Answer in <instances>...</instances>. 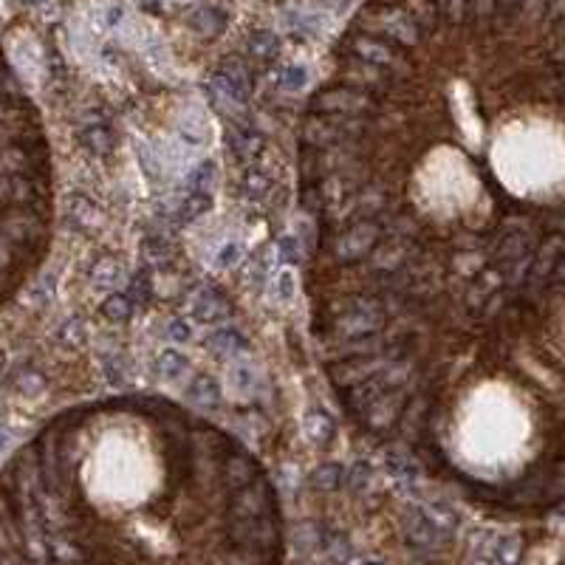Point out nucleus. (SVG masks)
<instances>
[{"instance_id":"obj_3","label":"nucleus","mask_w":565,"mask_h":565,"mask_svg":"<svg viewBox=\"0 0 565 565\" xmlns=\"http://www.w3.org/2000/svg\"><path fill=\"white\" fill-rule=\"evenodd\" d=\"M545 14H549V21L557 23L565 17V0H549V6H545Z\"/></svg>"},{"instance_id":"obj_1","label":"nucleus","mask_w":565,"mask_h":565,"mask_svg":"<svg viewBox=\"0 0 565 565\" xmlns=\"http://www.w3.org/2000/svg\"><path fill=\"white\" fill-rule=\"evenodd\" d=\"M192 23H196L201 34H218L223 29V14L209 6V9H201L198 14H192Z\"/></svg>"},{"instance_id":"obj_7","label":"nucleus","mask_w":565,"mask_h":565,"mask_svg":"<svg viewBox=\"0 0 565 565\" xmlns=\"http://www.w3.org/2000/svg\"><path fill=\"white\" fill-rule=\"evenodd\" d=\"M26 4H31V6H34V4H40V0H26Z\"/></svg>"},{"instance_id":"obj_8","label":"nucleus","mask_w":565,"mask_h":565,"mask_svg":"<svg viewBox=\"0 0 565 565\" xmlns=\"http://www.w3.org/2000/svg\"><path fill=\"white\" fill-rule=\"evenodd\" d=\"M562 565H565V560H562Z\"/></svg>"},{"instance_id":"obj_5","label":"nucleus","mask_w":565,"mask_h":565,"mask_svg":"<svg viewBox=\"0 0 565 565\" xmlns=\"http://www.w3.org/2000/svg\"><path fill=\"white\" fill-rule=\"evenodd\" d=\"M12 114V105H9V97H0V125L6 122V116Z\"/></svg>"},{"instance_id":"obj_2","label":"nucleus","mask_w":565,"mask_h":565,"mask_svg":"<svg viewBox=\"0 0 565 565\" xmlns=\"http://www.w3.org/2000/svg\"><path fill=\"white\" fill-rule=\"evenodd\" d=\"M249 48L257 51V55H272V51H277V38L269 31H257V34H252Z\"/></svg>"},{"instance_id":"obj_6","label":"nucleus","mask_w":565,"mask_h":565,"mask_svg":"<svg viewBox=\"0 0 565 565\" xmlns=\"http://www.w3.org/2000/svg\"><path fill=\"white\" fill-rule=\"evenodd\" d=\"M501 6H518V4H523V0H498Z\"/></svg>"},{"instance_id":"obj_4","label":"nucleus","mask_w":565,"mask_h":565,"mask_svg":"<svg viewBox=\"0 0 565 565\" xmlns=\"http://www.w3.org/2000/svg\"><path fill=\"white\" fill-rule=\"evenodd\" d=\"M9 441H12L9 427H4V424H0V452H6V450H9Z\"/></svg>"}]
</instances>
